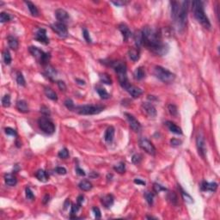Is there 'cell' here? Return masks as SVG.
<instances>
[{
  "label": "cell",
  "instance_id": "cell-62",
  "mask_svg": "<svg viewBox=\"0 0 220 220\" xmlns=\"http://www.w3.org/2000/svg\"><path fill=\"white\" fill-rule=\"evenodd\" d=\"M49 195L48 194H46L45 195V197H44V199H43V203L44 204H46L48 201H49Z\"/></svg>",
  "mask_w": 220,
  "mask_h": 220
},
{
  "label": "cell",
  "instance_id": "cell-19",
  "mask_svg": "<svg viewBox=\"0 0 220 220\" xmlns=\"http://www.w3.org/2000/svg\"><path fill=\"white\" fill-rule=\"evenodd\" d=\"M201 190L202 191H210L216 192L218 188V184L216 182H202L201 183Z\"/></svg>",
  "mask_w": 220,
  "mask_h": 220
},
{
  "label": "cell",
  "instance_id": "cell-60",
  "mask_svg": "<svg viewBox=\"0 0 220 220\" xmlns=\"http://www.w3.org/2000/svg\"><path fill=\"white\" fill-rule=\"evenodd\" d=\"M134 183H136V184H139V185H146V182H144V181H142V180H140V179H135L134 180Z\"/></svg>",
  "mask_w": 220,
  "mask_h": 220
},
{
  "label": "cell",
  "instance_id": "cell-20",
  "mask_svg": "<svg viewBox=\"0 0 220 220\" xmlns=\"http://www.w3.org/2000/svg\"><path fill=\"white\" fill-rule=\"evenodd\" d=\"M44 74L46 75L50 80H54L56 78L57 71L52 66L46 65V66H45V72H44Z\"/></svg>",
  "mask_w": 220,
  "mask_h": 220
},
{
  "label": "cell",
  "instance_id": "cell-40",
  "mask_svg": "<svg viewBox=\"0 0 220 220\" xmlns=\"http://www.w3.org/2000/svg\"><path fill=\"white\" fill-rule=\"evenodd\" d=\"M168 110L172 116H177L178 114V110H177V107L174 105V104H170L168 106Z\"/></svg>",
  "mask_w": 220,
  "mask_h": 220
},
{
  "label": "cell",
  "instance_id": "cell-56",
  "mask_svg": "<svg viewBox=\"0 0 220 220\" xmlns=\"http://www.w3.org/2000/svg\"><path fill=\"white\" fill-rule=\"evenodd\" d=\"M57 84H58V86L60 90L65 91V90H66V83H64L63 81H58V82H57Z\"/></svg>",
  "mask_w": 220,
  "mask_h": 220
},
{
  "label": "cell",
  "instance_id": "cell-25",
  "mask_svg": "<svg viewBox=\"0 0 220 220\" xmlns=\"http://www.w3.org/2000/svg\"><path fill=\"white\" fill-rule=\"evenodd\" d=\"M114 196L112 194H107L105 195L103 198H102V204L103 205V206H105L106 208H109L110 206H112L113 204H114Z\"/></svg>",
  "mask_w": 220,
  "mask_h": 220
},
{
  "label": "cell",
  "instance_id": "cell-37",
  "mask_svg": "<svg viewBox=\"0 0 220 220\" xmlns=\"http://www.w3.org/2000/svg\"><path fill=\"white\" fill-rule=\"evenodd\" d=\"M167 198H168V199H169L173 205H174V206L177 205L178 198H177V195L175 194L174 192H169L168 194H167Z\"/></svg>",
  "mask_w": 220,
  "mask_h": 220
},
{
  "label": "cell",
  "instance_id": "cell-54",
  "mask_svg": "<svg viewBox=\"0 0 220 220\" xmlns=\"http://www.w3.org/2000/svg\"><path fill=\"white\" fill-rule=\"evenodd\" d=\"M55 171H56V173L58 174H66L67 173L66 170L64 168V167H57L56 169H55Z\"/></svg>",
  "mask_w": 220,
  "mask_h": 220
},
{
  "label": "cell",
  "instance_id": "cell-4",
  "mask_svg": "<svg viewBox=\"0 0 220 220\" xmlns=\"http://www.w3.org/2000/svg\"><path fill=\"white\" fill-rule=\"evenodd\" d=\"M105 107L102 105H83L75 107V111L83 115H92V114H97L103 110Z\"/></svg>",
  "mask_w": 220,
  "mask_h": 220
},
{
  "label": "cell",
  "instance_id": "cell-12",
  "mask_svg": "<svg viewBox=\"0 0 220 220\" xmlns=\"http://www.w3.org/2000/svg\"><path fill=\"white\" fill-rule=\"evenodd\" d=\"M55 16H56V18H57L58 22H61L63 24H66V23H68L70 22V15L64 9L56 10Z\"/></svg>",
  "mask_w": 220,
  "mask_h": 220
},
{
  "label": "cell",
  "instance_id": "cell-17",
  "mask_svg": "<svg viewBox=\"0 0 220 220\" xmlns=\"http://www.w3.org/2000/svg\"><path fill=\"white\" fill-rule=\"evenodd\" d=\"M126 90L128 92L129 94L133 96V98H138V97H139V96L143 94V90H142L140 88L137 87V86H134V85L131 84V83L126 87Z\"/></svg>",
  "mask_w": 220,
  "mask_h": 220
},
{
  "label": "cell",
  "instance_id": "cell-41",
  "mask_svg": "<svg viewBox=\"0 0 220 220\" xmlns=\"http://www.w3.org/2000/svg\"><path fill=\"white\" fill-rule=\"evenodd\" d=\"M17 83H18V85L20 86H25L26 85V82H25L24 77L22 76L21 72H17Z\"/></svg>",
  "mask_w": 220,
  "mask_h": 220
},
{
  "label": "cell",
  "instance_id": "cell-33",
  "mask_svg": "<svg viewBox=\"0 0 220 220\" xmlns=\"http://www.w3.org/2000/svg\"><path fill=\"white\" fill-rule=\"evenodd\" d=\"M146 77V71L143 67H138L134 71V78L136 80H141Z\"/></svg>",
  "mask_w": 220,
  "mask_h": 220
},
{
  "label": "cell",
  "instance_id": "cell-30",
  "mask_svg": "<svg viewBox=\"0 0 220 220\" xmlns=\"http://www.w3.org/2000/svg\"><path fill=\"white\" fill-rule=\"evenodd\" d=\"M79 188L83 191H90L92 188V184L91 182H90L87 180H83L82 182H80V183L78 184Z\"/></svg>",
  "mask_w": 220,
  "mask_h": 220
},
{
  "label": "cell",
  "instance_id": "cell-26",
  "mask_svg": "<svg viewBox=\"0 0 220 220\" xmlns=\"http://www.w3.org/2000/svg\"><path fill=\"white\" fill-rule=\"evenodd\" d=\"M17 108L21 113H28L29 111L27 102L24 100H19L17 102Z\"/></svg>",
  "mask_w": 220,
  "mask_h": 220
},
{
  "label": "cell",
  "instance_id": "cell-22",
  "mask_svg": "<svg viewBox=\"0 0 220 220\" xmlns=\"http://www.w3.org/2000/svg\"><path fill=\"white\" fill-rule=\"evenodd\" d=\"M166 126L167 127L169 128V130L170 131L171 133H175V134H182V128L179 127L178 126L174 124V122L172 121H167L166 122Z\"/></svg>",
  "mask_w": 220,
  "mask_h": 220
},
{
  "label": "cell",
  "instance_id": "cell-59",
  "mask_svg": "<svg viewBox=\"0 0 220 220\" xmlns=\"http://www.w3.org/2000/svg\"><path fill=\"white\" fill-rule=\"evenodd\" d=\"M76 172H77V174H78V175H81V176H84L85 175V172H84V170H82V169H80L78 166L77 167V169H76Z\"/></svg>",
  "mask_w": 220,
  "mask_h": 220
},
{
  "label": "cell",
  "instance_id": "cell-50",
  "mask_svg": "<svg viewBox=\"0 0 220 220\" xmlns=\"http://www.w3.org/2000/svg\"><path fill=\"white\" fill-rule=\"evenodd\" d=\"M83 36L84 38V40L88 42V43H91L92 40L90 38V33L88 32L87 29H83Z\"/></svg>",
  "mask_w": 220,
  "mask_h": 220
},
{
  "label": "cell",
  "instance_id": "cell-7",
  "mask_svg": "<svg viewBox=\"0 0 220 220\" xmlns=\"http://www.w3.org/2000/svg\"><path fill=\"white\" fill-rule=\"evenodd\" d=\"M38 126L43 133L51 135L55 132V126L46 117H41L38 120Z\"/></svg>",
  "mask_w": 220,
  "mask_h": 220
},
{
  "label": "cell",
  "instance_id": "cell-32",
  "mask_svg": "<svg viewBox=\"0 0 220 220\" xmlns=\"http://www.w3.org/2000/svg\"><path fill=\"white\" fill-rule=\"evenodd\" d=\"M8 40V44L9 46L13 50H17L18 48V46H19V43H18V41L16 37L14 36H9L7 38Z\"/></svg>",
  "mask_w": 220,
  "mask_h": 220
},
{
  "label": "cell",
  "instance_id": "cell-14",
  "mask_svg": "<svg viewBox=\"0 0 220 220\" xmlns=\"http://www.w3.org/2000/svg\"><path fill=\"white\" fill-rule=\"evenodd\" d=\"M141 108L148 116H157V109L154 107L153 104H151L150 102H143L141 105Z\"/></svg>",
  "mask_w": 220,
  "mask_h": 220
},
{
  "label": "cell",
  "instance_id": "cell-48",
  "mask_svg": "<svg viewBox=\"0 0 220 220\" xmlns=\"http://www.w3.org/2000/svg\"><path fill=\"white\" fill-rule=\"evenodd\" d=\"M153 190L155 193H160L161 191H167V189L165 187H163L162 186H161L160 184H158V183H155V184H154Z\"/></svg>",
  "mask_w": 220,
  "mask_h": 220
},
{
  "label": "cell",
  "instance_id": "cell-8",
  "mask_svg": "<svg viewBox=\"0 0 220 220\" xmlns=\"http://www.w3.org/2000/svg\"><path fill=\"white\" fill-rule=\"evenodd\" d=\"M139 146L143 150H145L146 153L150 154L151 156H154L156 154V148L153 146V144L147 139L146 138H141L139 139Z\"/></svg>",
  "mask_w": 220,
  "mask_h": 220
},
{
  "label": "cell",
  "instance_id": "cell-61",
  "mask_svg": "<svg viewBox=\"0 0 220 220\" xmlns=\"http://www.w3.org/2000/svg\"><path fill=\"white\" fill-rule=\"evenodd\" d=\"M83 195H79L78 198V204L79 206H82V203L83 202Z\"/></svg>",
  "mask_w": 220,
  "mask_h": 220
},
{
  "label": "cell",
  "instance_id": "cell-63",
  "mask_svg": "<svg viewBox=\"0 0 220 220\" xmlns=\"http://www.w3.org/2000/svg\"><path fill=\"white\" fill-rule=\"evenodd\" d=\"M76 81H77V82H79V83H79V84H81V85H84V84H85V82H84L83 80H79V79H76Z\"/></svg>",
  "mask_w": 220,
  "mask_h": 220
},
{
  "label": "cell",
  "instance_id": "cell-35",
  "mask_svg": "<svg viewBox=\"0 0 220 220\" xmlns=\"http://www.w3.org/2000/svg\"><path fill=\"white\" fill-rule=\"evenodd\" d=\"M100 78V81L102 82V83H105V84H112V79L110 78V76L107 73H101L99 75Z\"/></svg>",
  "mask_w": 220,
  "mask_h": 220
},
{
  "label": "cell",
  "instance_id": "cell-42",
  "mask_svg": "<svg viewBox=\"0 0 220 220\" xmlns=\"http://www.w3.org/2000/svg\"><path fill=\"white\" fill-rule=\"evenodd\" d=\"M10 19H11V17L9 15L8 13H6V12L0 13V22H1L2 23H4V22H10Z\"/></svg>",
  "mask_w": 220,
  "mask_h": 220
},
{
  "label": "cell",
  "instance_id": "cell-9",
  "mask_svg": "<svg viewBox=\"0 0 220 220\" xmlns=\"http://www.w3.org/2000/svg\"><path fill=\"white\" fill-rule=\"evenodd\" d=\"M51 29L58 34L59 37L66 38L68 36V30L66 24L61 22H54L51 25Z\"/></svg>",
  "mask_w": 220,
  "mask_h": 220
},
{
  "label": "cell",
  "instance_id": "cell-29",
  "mask_svg": "<svg viewBox=\"0 0 220 220\" xmlns=\"http://www.w3.org/2000/svg\"><path fill=\"white\" fill-rule=\"evenodd\" d=\"M25 4H27L28 8H29V11L31 13V15L34 17H38L39 16V10H38L37 7L31 2L29 1H25Z\"/></svg>",
  "mask_w": 220,
  "mask_h": 220
},
{
  "label": "cell",
  "instance_id": "cell-27",
  "mask_svg": "<svg viewBox=\"0 0 220 220\" xmlns=\"http://www.w3.org/2000/svg\"><path fill=\"white\" fill-rule=\"evenodd\" d=\"M128 55L129 58H131L133 61L136 62L139 59V57H140V52H139V49L138 48H132L128 51Z\"/></svg>",
  "mask_w": 220,
  "mask_h": 220
},
{
  "label": "cell",
  "instance_id": "cell-52",
  "mask_svg": "<svg viewBox=\"0 0 220 220\" xmlns=\"http://www.w3.org/2000/svg\"><path fill=\"white\" fill-rule=\"evenodd\" d=\"M81 207V206H79L78 204H72L71 205V214L73 215V214H76L77 212H78L79 208Z\"/></svg>",
  "mask_w": 220,
  "mask_h": 220
},
{
  "label": "cell",
  "instance_id": "cell-55",
  "mask_svg": "<svg viewBox=\"0 0 220 220\" xmlns=\"http://www.w3.org/2000/svg\"><path fill=\"white\" fill-rule=\"evenodd\" d=\"M92 211H93V212H94V214H95V217H96V218H101V217H102V214H101V211H100V209L98 207H93L92 208Z\"/></svg>",
  "mask_w": 220,
  "mask_h": 220
},
{
  "label": "cell",
  "instance_id": "cell-16",
  "mask_svg": "<svg viewBox=\"0 0 220 220\" xmlns=\"http://www.w3.org/2000/svg\"><path fill=\"white\" fill-rule=\"evenodd\" d=\"M171 4V17L173 21L175 22L178 17L179 12H180V9H181V3L176 2V1H172L170 2Z\"/></svg>",
  "mask_w": 220,
  "mask_h": 220
},
{
  "label": "cell",
  "instance_id": "cell-11",
  "mask_svg": "<svg viewBox=\"0 0 220 220\" xmlns=\"http://www.w3.org/2000/svg\"><path fill=\"white\" fill-rule=\"evenodd\" d=\"M125 115L126 117V119L128 121L129 126H130V127L133 131H134L135 133H138L141 130V125L135 117L128 114V113H125Z\"/></svg>",
  "mask_w": 220,
  "mask_h": 220
},
{
  "label": "cell",
  "instance_id": "cell-5",
  "mask_svg": "<svg viewBox=\"0 0 220 220\" xmlns=\"http://www.w3.org/2000/svg\"><path fill=\"white\" fill-rule=\"evenodd\" d=\"M189 4H190V2H188V1H183V2L181 3L180 12H179L177 20L175 22V23L177 25L179 30H182V29L185 28L186 23H187V12H188Z\"/></svg>",
  "mask_w": 220,
  "mask_h": 220
},
{
  "label": "cell",
  "instance_id": "cell-44",
  "mask_svg": "<svg viewBox=\"0 0 220 220\" xmlns=\"http://www.w3.org/2000/svg\"><path fill=\"white\" fill-rule=\"evenodd\" d=\"M145 197H146L147 203L149 204L150 206H152V205H153L154 199L153 194H152L151 192H146V193H145Z\"/></svg>",
  "mask_w": 220,
  "mask_h": 220
},
{
  "label": "cell",
  "instance_id": "cell-24",
  "mask_svg": "<svg viewBox=\"0 0 220 220\" xmlns=\"http://www.w3.org/2000/svg\"><path fill=\"white\" fill-rule=\"evenodd\" d=\"M114 137V128L113 126H109L104 134V139L107 143H111Z\"/></svg>",
  "mask_w": 220,
  "mask_h": 220
},
{
  "label": "cell",
  "instance_id": "cell-18",
  "mask_svg": "<svg viewBox=\"0 0 220 220\" xmlns=\"http://www.w3.org/2000/svg\"><path fill=\"white\" fill-rule=\"evenodd\" d=\"M119 30L121 31L122 35H123V40L124 42H127L129 40V38L132 36V32L129 29V28L124 23H121L119 25Z\"/></svg>",
  "mask_w": 220,
  "mask_h": 220
},
{
  "label": "cell",
  "instance_id": "cell-31",
  "mask_svg": "<svg viewBox=\"0 0 220 220\" xmlns=\"http://www.w3.org/2000/svg\"><path fill=\"white\" fill-rule=\"evenodd\" d=\"M96 90L98 93V95L101 96L102 99H108L110 97V95L106 91V90L104 88L99 86V85L96 86Z\"/></svg>",
  "mask_w": 220,
  "mask_h": 220
},
{
  "label": "cell",
  "instance_id": "cell-13",
  "mask_svg": "<svg viewBox=\"0 0 220 220\" xmlns=\"http://www.w3.org/2000/svg\"><path fill=\"white\" fill-rule=\"evenodd\" d=\"M196 146H197V149H198V152L202 157L205 158L206 156V142H205V138L202 135H198L197 138H196Z\"/></svg>",
  "mask_w": 220,
  "mask_h": 220
},
{
  "label": "cell",
  "instance_id": "cell-58",
  "mask_svg": "<svg viewBox=\"0 0 220 220\" xmlns=\"http://www.w3.org/2000/svg\"><path fill=\"white\" fill-rule=\"evenodd\" d=\"M112 3L114 5H116V6H123V5L128 4L127 1H117V2H112Z\"/></svg>",
  "mask_w": 220,
  "mask_h": 220
},
{
  "label": "cell",
  "instance_id": "cell-10",
  "mask_svg": "<svg viewBox=\"0 0 220 220\" xmlns=\"http://www.w3.org/2000/svg\"><path fill=\"white\" fill-rule=\"evenodd\" d=\"M109 66L114 70V71L116 72L118 76L122 74H126V65L123 61H121V60L112 61L111 63H109Z\"/></svg>",
  "mask_w": 220,
  "mask_h": 220
},
{
  "label": "cell",
  "instance_id": "cell-46",
  "mask_svg": "<svg viewBox=\"0 0 220 220\" xmlns=\"http://www.w3.org/2000/svg\"><path fill=\"white\" fill-rule=\"evenodd\" d=\"M64 104H65V106H66L69 110H71V111H72V110H74L75 109V105L71 99H66L65 101Z\"/></svg>",
  "mask_w": 220,
  "mask_h": 220
},
{
  "label": "cell",
  "instance_id": "cell-3",
  "mask_svg": "<svg viewBox=\"0 0 220 220\" xmlns=\"http://www.w3.org/2000/svg\"><path fill=\"white\" fill-rule=\"evenodd\" d=\"M154 75L157 78L164 83H170L175 79V75L174 73L162 66H156L154 68Z\"/></svg>",
  "mask_w": 220,
  "mask_h": 220
},
{
  "label": "cell",
  "instance_id": "cell-23",
  "mask_svg": "<svg viewBox=\"0 0 220 220\" xmlns=\"http://www.w3.org/2000/svg\"><path fill=\"white\" fill-rule=\"evenodd\" d=\"M4 182H5L6 185L10 186V187H14V186L17 185V179L12 174H4Z\"/></svg>",
  "mask_w": 220,
  "mask_h": 220
},
{
  "label": "cell",
  "instance_id": "cell-28",
  "mask_svg": "<svg viewBox=\"0 0 220 220\" xmlns=\"http://www.w3.org/2000/svg\"><path fill=\"white\" fill-rule=\"evenodd\" d=\"M35 176H36V178H37L40 182H47V180H48V175L46 174V171L43 170H39L35 173Z\"/></svg>",
  "mask_w": 220,
  "mask_h": 220
},
{
  "label": "cell",
  "instance_id": "cell-49",
  "mask_svg": "<svg viewBox=\"0 0 220 220\" xmlns=\"http://www.w3.org/2000/svg\"><path fill=\"white\" fill-rule=\"evenodd\" d=\"M25 193H26V197H27V199H28L33 200V199H34V195L33 192H32V190H31L29 187H26Z\"/></svg>",
  "mask_w": 220,
  "mask_h": 220
},
{
  "label": "cell",
  "instance_id": "cell-36",
  "mask_svg": "<svg viewBox=\"0 0 220 220\" xmlns=\"http://www.w3.org/2000/svg\"><path fill=\"white\" fill-rule=\"evenodd\" d=\"M180 189H181V194H182V198H183V199H184V201H185V202H187V203H188V204L194 203V199L192 198L191 196L189 195L187 192L184 191L182 187H180Z\"/></svg>",
  "mask_w": 220,
  "mask_h": 220
},
{
  "label": "cell",
  "instance_id": "cell-21",
  "mask_svg": "<svg viewBox=\"0 0 220 220\" xmlns=\"http://www.w3.org/2000/svg\"><path fill=\"white\" fill-rule=\"evenodd\" d=\"M134 42L137 48H140L142 46H144V38H143V34L141 30L137 31L134 34Z\"/></svg>",
  "mask_w": 220,
  "mask_h": 220
},
{
  "label": "cell",
  "instance_id": "cell-45",
  "mask_svg": "<svg viewBox=\"0 0 220 220\" xmlns=\"http://www.w3.org/2000/svg\"><path fill=\"white\" fill-rule=\"evenodd\" d=\"M58 158H61V159H66V158L69 157V151H68V150H67L66 148H64V149L60 150L58 151Z\"/></svg>",
  "mask_w": 220,
  "mask_h": 220
},
{
  "label": "cell",
  "instance_id": "cell-47",
  "mask_svg": "<svg viewBox=\"0 0 220 220\" xmlns=\"http://www.w3.org/2000/svg\"><path fill=\"white\" fill-rule=\"evenodd\" d=\"M142 161V155L140 154H135L133 155V158H132V162L134 164H139Z\"/></svg>",
  "mask_w": 220,
  "mask_h": 220
},
{
  "label": "cell",
  "instance_id": "cell-34",
  "mask_svg": "<svg viewBox=\"0 0 220 220\" xmlns=\"http://www.w3.org/2000/svg\"><path fill=\"white\" fill-rule=\"evenodd\" d=\"M45 95H46L47 98L53 100V101H57L58 100L57 94L51 88H45Z\"/></svg>",
  "mask_w": 220,
  "mask_h": 220
},
{
  "label": "cell",
  "instance_id": "cell-51",
  "mask_svg": "<svg viewBox=\"0 0 220 220\" xmlns=\"http://www.w3.org/2000/svg\"><path fill=\"white\" fill-rule=\"evenodd\" d=\"M4 131H5V133H6L7 135H10V136H17V132H16V130L11 128V127H6V128L4 129Z\"/></svg>",
  "mask_w": 220,
  "mask_h": 220
},
{
  "label": "cell",
  "instance_id": "cell-2",
  "mask_svg": "<svg viewBox=\"0 0 220 220\" xmlns=\"http://www.w3.org/2000/svg\"><path fill=\"white\" fill-rule=\"evenodd\" d=\"M192 4V10L194 15V17L197 19L201 25H203L206 29H210L211 28V22L209 21L208 17H206L205 10H204L203 4L201 1H193Z\"/></svg>",
  "mask_w": 220,
  "mask_h": 220
},
{
  "label": "cell",
  "instance_id": "cell-15",
  "mask_svg": "<svg viewBox=\"0 0 220 220\" xmlns=\"http://www.w3.org/2000/svg\"><path fill=\"white\" fill-rule=\"evenodd\" d=\"M34 39L38 42H42L45 45H47L49 43V39L46 36V31L45 29H39L35 34Z\"/></svg>",
  "mask_w": 220,
  "mask_h": 220
},
{
  "label": "cell",
  "instance_id": "cell-43",
  "mask_svg": "<svg viewBox=\"0 0 220 220\" xmlns=\"http://www.w3.org/2000/svg\"><path fill=\"white\" fill-rule=\"evenodd\" d=\"M2 105L4 108H8L10 106V95H5L2 98Z\"/></svg>",
  "mask_w": 220,
  "mask_h": 220
},
{
  "label": "cell",
  "instance_id": "cell-6",
  "mask_svg": "<svg viewBox=\"0 0 220 220\" xmlns=\"http://www.w3.org/2000/svg\"><path fill=\"white\" fill-rule=\"evenodd\" d=\"M29 51L30 54L33 55L37 60L38 62L41 63L43 66L48 65L47 63L50 59V54H46L45 52H43L42 50L39 49L36 46H30L29 48Z\"/></svg>",
  "mask_w": 220,
  "mask_h": 220
},
{
  "label": "cell",
  "instance_id": "cell-1",
  "mask_svg": "<svg viewBox=\"0 0 220 220\" xmlns=\"http://www.w3.org/2000/svg\"><path fill=\"white\" fill-rule=\"evenodd\" d=\"M141 31L144 38V46L158 56H163L168 54L169 46L162 42L161 35L157 30L150 27H145Z\"/></svg>",
  "mask_w": 220,
  "mask_h": 220
},
{
  "label": "cell",
  "instance_id": "cell-39",
  "mask_svg": "<svg viewBox=\"0 0 220 220\" xmlns=\"http://www.w3.org/2000/svg\"><path fill=\"white\" fill-rule=\"evenodd\" d=\"M114 170L117 171L118 173H120V174H123V173H125V170H126V165H125L124 162H121L114 167Z\"/></svg>",
  "mask_w": 220,
  "mask_h": 220
},
{
  "label": "cell",
  "instance_id": "cell-38",
  "mask_svg": "<svg viewBox=\"0 0 220 220\" xmlns=\"http://www.w3.org/2000/svg\"><path fill=\"white\" fill-rule=\"evenodd\" d=\"M3 58H4V63H5L6 65H10V64L11 63L12 58H11V55H10V54L9 50L7 49L4 50V53H3Z\"/></svg>",
  "mask_w": 220,
  "mask_h": 220
},
{
  "label": "cell",
  "instance_id": "cell-57",
  "mask_svg": "<svg viewBox=\"0 0 220 220\" xmlns=\"http://www.w3.org/2000/svg\"><path fill=\"white\" fill-rule=\"evenodd\" d=\"M170 144L173 146H178L182 144V140H179L176 138H172L170 140Z\"/></svg>",
  "mask_w": 220,
  "mask_h": 220
},
{
  "label": "cell",
  "instance_id": "cell-53",
  "mask_svg": "<svg viewBox=\"0 0 220 220\" xmlns=\"http://www.w3.org/2000/svg\"><path fill=\"white\" fill-rule=\"evenodd\" d=\"M41 112H42L45 116H49L50 114H51L49 108L46 107V106H42V107H41Z\"/></svg>",
  "mask_w": 220,
  "mask_h": 220
}]
</instances>
